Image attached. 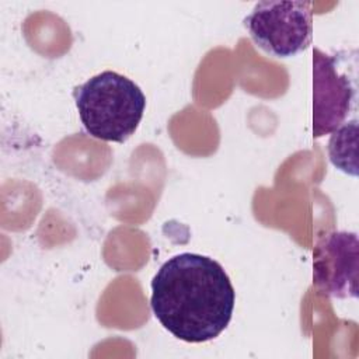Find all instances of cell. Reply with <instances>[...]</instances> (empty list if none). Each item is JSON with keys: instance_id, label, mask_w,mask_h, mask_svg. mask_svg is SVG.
Listing matches in <instances>:
<instances>
[{"instance_id": "6da1fadb", "label": "cell", "mask_w": 359, "mask_h": 359, "mask_svg": "<svg viewBox=\"0 0 359 359\" xmlns=\"http://www.w3.org/2000/svg\"><path fill=\"white\" fill-rule=\"evenodd\" d=\"M236 292L224 268L210 257L181 252L167 259L151 280L150 306L175 338L199 344L229 325Z\"/></svg>"}, {"instance_id": "7a4b0ae2", "label": "cell", "mask_w": 359, "mask_h": 359, "mask_svg": "<svg viewBox=\"0 0 359 359\" xmlns=\"http://www.w3.org/2000/svg\"><path fill=\"white\" fill-rule=\"evenodd\" d=\"M73 97L86 132L104 142H126L136 132L146 108L140 87L112 70L77 86Z\"/></svg>"}, {"instance_id": "3957f363", "label": "cell", "mask_w": 359, "mask_h": 359, "mask_svg": "<svg viewBox=\"0 0 359 359\" xmlns=\"http://www.w3.org/2000/svg\"><path fill=\"white\" fill-rule=\"evenodd\" d=\"M251 39L275 57H290L311 42L313 21L309 1H259L244 18Z\"/></svg>"}, {"instance_id": "277c9868", "label": "cell", "mask_w": 359, "mask_h": 359, "mask_svg": "<svg viewBox=\"0 0 359 359\" xmlns=\"http://www.w3.org/2000/svg\"><path fill=\"white\" fill-rule=\"evenodd\" d=\"M359 240L353 231H331L313 250V285L337 299H356Z\"/></svg>"}, {"instance_id": "5b68a950", "label": "cell", "mask_w": 359, "mask_h": 359, "mask_svg": "<svg viewBox=\"0 0 359 359\" xmlns=\"http://www.w3.org/2000/svg\"><path fill=\"white\" fill-rule=\"evenodd\" d=\"M355 101V86L338 69L335 56L318 48L313 56V136L332 133L346 119Z\"/></svg>"}, {"instance_id": "8992f818", "label": "cell", "mask_w": 359, "mask_h": 359, "mask_svg": "<svg viewBox=\"0 0 359 359\" xmlns=\"http://www.w3.org/2000/svg\"><path fill=\"white\" fill-rule=\"evenodd\" d=\"M356 144H358V121L344 122L338 126L328 142L330 161L341 171L356 177Z\"/></svg>"}]
</instances>
